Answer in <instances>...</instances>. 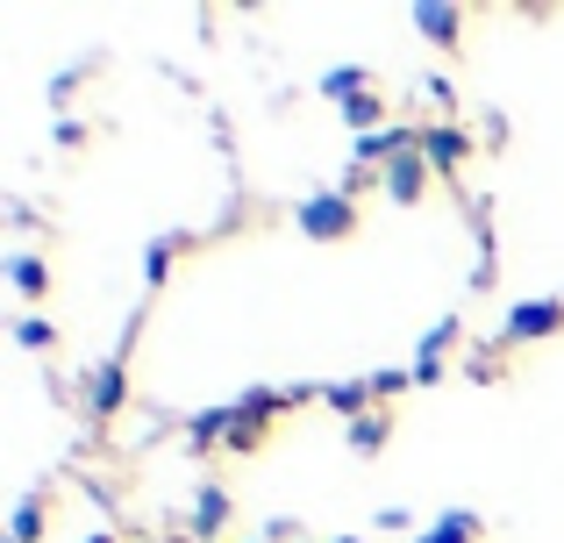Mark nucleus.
<instances>
[{"label":"nucleus","instance_id":"39448f33","mask_svg":"<svg viewBox=\"0 0 564 543\" xmlns=\"http://www.w3.org/2000/svg\"><path fill=\"white\" fill-rule=\"evenodd\" d=\"M471 151H479V143H471V129H465V122H451V115L422 129V158H429V172H443V180H457Z\"/></svg>","mask_w":564,"mask_h":543},{"label":"nucleus","instance_id":"20e7f679","mask_svg":"<svg viewBox=\"0 0 564 543\" xmlns=\"http://www.w3.org/2000/svg\"><path fill=\"white\" fill-rule=\"evenodd\" d=\"M564 329V301L551 293V301H514L508 307V322H500V344H543V336H557Z\"/></svg>","mask_w":564,"mask_h":543},{"label":"nucleus","instance_id":"1a4fd4ad","mask_svg":"<svg viewBox=\"0 0 564 543\" xmlns=\"http://www.w3.org/2000/svg\"><path fill=\"white\" fill-rule=\"evenodd\" d=\"M8 286H14V293H22V301H43V293H51V286H57V272H51V258H43V251H14V258H8Z\"/></svg>","mask_w":564,"mask_h":543},{"label":"nucleus","instance_id":"6e6552de","mask_svg":"<svg viewBox=\"0 0 564 543\" xmlns=\"http://www.w3.org/2000/svg\"><path fill=\"white\" fill-rule=\"evenodd\" d=\"M379 194L393 200V208H414V200L429 194V158L422 151H408V158H393V165L379 172Z\"/></svg>","mask_w":564,"mask_h":543},{"label":"nucleus","instance_id":"f8f14e48","mask_svg":"<svg viewBox=\"0 0 564 543\" xmlns=\"http://www.w3.org/2000/svg\"><path fill=\"white\" fill-rule=\"evenodd\" d=\"M344 122H350V137H379V129H393V122H386V94L372 86V94L344 100Z\"/></svg>","mask_w":564,"mask_h":543},{"label":"nucleus","instance_id":"b1692460","mask_svg":"<svg viewBox=\"0 0 564 543\" xmlns=\"http://www.w3.org/2000/svg\"><path fill=\"white\" fill-rule=\"evenodd\" d=\"M336 543H365V536H336Z\"/></svg>","mask_w":564,"mask_h":543},{"label":"nucleus","instance_id":"ddd939ff","mask_svg":"<svg viewBox=\"0 0 564 543\" xmlns=\"http://www.w3.org/2000/svg\"><path fill=\"white\" fill-rule=\"evenodd\" d=\"M322 401H329L336 408V415H344V422H358V415H372V379H344V387H322Z\"/></svg>","mask_w":564,"mask_h":543},{"label":"nucleus","instance_id":"4be33fe9","mask_svg":"<svg viewBox=\"0 0 564 543\" xmlns=\"http://www.w3.org/2000/svg\"><path fill=\"white\" fill-rule=\"evenodd\" d=\"M422 94L436 100V108H451V100H457V86H451V79H443V72H436V79H422Z\"/></svg>","mask_w":564,"mask_h":543},{"label":"nucleus","instance_id":"412c9836","mask_svg":"<svg viewBox=\"0 0 564 543\" xmlns=\"http://www.w3.org/2000/svg\"><path fill=\"white\" fill-rule=\"evenodd\" d=\"M57 143H65V151H79V143H86V122H72V115H57Z\"/></svg>","mask_w":564,"mask_h":543},{"label":"nucleus","instance_id":"9d476101","mask_svg":"<svg viewBox=\"0 0 564 543\" xmlns=\"http://www.w3.org/2000/svg\"><path fill=\"white\" fill-rule=\"evenodd\" d=\"M414 543H486V522L471 515V508H443V515L429 522Z\"/></svg>","mask_w":564,"mask_h":543},{"label":"nucleus","instance_id":"0eeeda50","mask_svg":"<svg viewBox=\"0 0 564 543\" xmlns=\"http://www.w3.org/2000/svg\"><path fill=\"white\" fill-rule=\"evenodd\" d=\"M122 401H129V365L122 358H108L100 372H86V422H108Z\"/></svg>","mask_w":564,"mask_h":543},{"label":"nucleus","instance_id":"dca6fc26","mask_svg":"<svg viewBox=\"0 0 564 543\" xmlns=\"http://www.w3.org/2000/svg\"><path fill=\"white\" fill-rule=\"evenodd\" d=\"M14 344H22V350H36V358H51V350H57V322L29 307V315L14 322Z\"/></svg>","mask_w":564,"mask_h":543},{"label":"nucleus","instance_id":"f3484780","mask_svg":"<svg viewBox=\"0 0 564 543\" xmlns=\"http://www.w3.org/2000/svg\"><path fill=\"white\" fill-rule=\"evenodd\" d=\"M451 344H457V315H443L436 329L422 336V350H414V365H443V358H451Z\"/></svg>","mask_w":564,"mask_h":543},{"label":"nucleus","instance_id":"9b49d317","mask_svg":"<svg viewBox=\"0 0 564 543\" xmlns=\"http://www.w3.org/2000/svg\"><path fill=\"white\" fill-rule=\"evenodd\" d=\"M386 436H393V415H386V408H372V415H358V422H344V444L358 450V458H379Z\"/></svg>","mask_w":564,"mask_h":543},{"label":"nucleus","instance_id":"6ab92c4d","mask_svg":"<svg viewBox=\"0 0 564 543\" xmlns=\"http://www.w3.org/2000/svg\"><path fill=\"white\" fill-rule=\"evenodd\" d=\"M94 72H100V57H79L72 72H57V79H51V100L65 108V100H72V86H79V79H94Z\"/></svg>","mask_w":564,"mask_h":543},{"label":"nucleus","instance_id":"f257e3e1","mask_svg":"<svg viewBox=\"0 0 564 543\" xmlns=\"http://www.w3.org/2000/svg\"><path fill=\"white\" fill-rule=\"evenodd\" d=\"M301 401V393H279V387H250L243 401H229V408H200V415L186 422V436H193V450H258L264 436H272V415H286V408Z\"/></svg>","mask_w":564,"mask_h":543},{"label":"nucleus","instance_id":"5701e85b","mask_svg":"<svg viewBox=\"0 0 564 543\" xmlns=\"http://www.w3.org/2000/svg\"><path fill=\"white\" fill-rule=\"evenodd\" d=\"M86 543H115V536H108V530H94V536H86Z\"/></svg>","mask_w":564,"mask_h":543},{"label":"nucleus","instance_id":"aec40b11","mask_svg":"<svg viewBox=\"0 0 564 543\" xmlns=\"http://www.w3.org/2000/svg\"><path fill=\"white\" fill-rule=\"evenodd\" d=\"M414 387V372H400V365H386V372H372V401L386 408V401H393V393H408Z\"/></svg>","mask_w":564,"mask_h":543},{"label":"nucleus","instance_id":"7ed1b4c3","mask_svg":"<svg viewBox=\"0 0 564 543\" xmlns=\"http://www.w3.org/2000/svg\"><path fill=\"white\" fill-rule=\"evenodd\" d=\"M408 22H414V36H422L429 51H457V43H465V22H471V14L457 8V0H414Z\"/></svg>","mask_w":564,"mask_h":543},{"label":"nucleus","instance_id":"f03ea898","mask_svg":"<svg viewBox=\"0 0 564 543\" xmlns=\"http://www.w3.org/2000/svg\"><path fill=\"white\" fill-rule=\"evenodd\" d=\"M293 222H301L307 243H344V237H358V194H344V186L307 194L301 208H293Z\"/></svg>","mask_w":564,"mask_h":543},{"label":"nucleus","instance_id":"4468645a","mask_svg":"<svg viewBox=\"0 0 564 543\" xmlns=\"http://www.w3.org/2000/svg\"><path fill=\"white\" fill-rule=\"evenodd\" d=\"M43 530H51V515H43V493H29V501L8 515V543H43Z\"/></svg>","mask_w":564,"mask_h":543},{"label":"nucleus","instance_id":"2eb2a0df","mask_svg":"<svg viewBox=\"0 0 564 543\" xmlns=\"http://www.w3.org/2000/svg\"><path fill=\"white\" fill-rule=\"evenodd\" d=\"M372 86H379V79H372V72H365V65H336V72H329V79H322V94H329V100H336V108H344V100H358V94H372Z\"/></svg>","mask_w":564,"mask_h":543},{"label":"nucleus","instance_id":"423d86ee","mask_svg":"<svg viewBox=\"0 0 564 543\" xmlns=\"http://www.w3.org/2000/svg\"><path fill=\"white\" fill-rule=\"evenodd\" d=\"M229 515H236V493L221 487V479H200V487H193V515H186L193 543H215L221 530H229Z\"/></svg>","mask_w":564,"mask_h":543},{"label":"nucleus","instance_id":"a211bd4d","mask_svg":"<svg viewBox=\"0 0 564 543\" xmlns=\"http://www.w3.org/2000/svg\"><path fill=\"white\" fill-rule=\"evenodd\" d=\"M172 258H180V243H165V237H158V243H151V251H143V286H151V293H158V286H165V272H172Z\"/></svg>","mask_w":564,"mask_h":543}]
</instances>
